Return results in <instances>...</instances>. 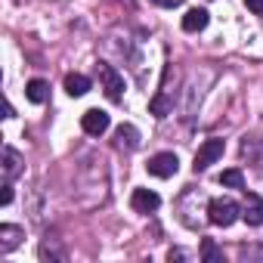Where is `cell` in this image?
Instances as JSON below:
<instances>
[{"instance_id": "obj_1", "label": "cell", "mask_w": 263, "mask_h": 263, "mask_svg": "<svg viewBox=\"0 0 263 263\" xmlns=\"http://www.w3.org/2000/svg\"><path fill=\"white\" fill-rule=\"evenodd\" d=\"M241 217V208L232 201V198H211L208 201V220L214 223V226H232L235 220Z\"/></svg>"}, {"instance_id": "obj_2", "label": "cell", "mask_w": 263, "mask_h": 263, "mask_svg": "<svg viewBox=\"0 0 263 263\" xmlns=\"http://www.w3.org/2000/svg\"><path fill=\"white\" fill-rule=\"evenodd\" d=\"M96 71H99V81H102L105 96H108L111 102H118V99L124 96V78L118 74V68H111L108 62H99V65H96Z\"/></svg>"}, {"instance_id": "obj_3", "label": "cell", "mask_w": 263, "mask_h": 263, "mask_svg": "<svg viewBox=\"0 0 263 263\" xmlns=\"http://www.w3.org/2000/svg\"><path fill=\"white\" fill-rule=\"evenodd\" d=\"M223 149H226V143H223V140H204V143H201V149L195 152V164H192V167H195V174H198V171H208L214 161H220V158H223Z\"/></svg>"}, {"instance_id": "obj_4", "label": "cell", "mask_w": 263, "mask_h": 263, "mask_svg": "<svg viewBox=\"0 0 263 263\" xmlns=\"http://www.w3.org/2000/svg\"><path fill=\"white\" fill-rule=\"evenodd\" d=\"M149 174L152 177H161V180H167V177H174L177 171H180V158L174 155V152H158V155H152L149 158Z\"/></svg>"}, {"instance_id": "obj_5", "label": "cell", "mask_w": 263, "mask_h": 263, "mask_svg": "<svg viewBox=\"0 0 263 263\" xmlns=\"http://www.w3.org/2000/svg\"><path fill=\"white\" fill-rule=\"evenodd\" d=\"M108 124H111V118H108V111H102V108H90V111H84V118H81L84 134H90V137H102L105 130H108Z\"/></svg>"}, {"instance_id": "obj_6", "label": "cell", "mask_w": 263, "mask_h": 263, "mask_svg": "<svg viewBox=\"0 0 263 263\" xmlns=\"http://www.w3.org/2000/svg\"><path fill=\"white\" fill-rule=\"evenodd\" d=\"M241 220H245L248 226H263V198H260L257 192H245Z\"/></svg>"}, {"instance_id": "obj_7", "label": "cell", "mask_w": 263, "mask_h": 263, "mask_svg": "<svg viewBox=\"0 0 263 263\" xmlns=\"http://www.w3.org/2000/svg\"><path fill=\"white\" fill-rule=\"evenodd\" d=\"M158 204H161V198L152 189H134V195H130V208L137 214H152V211H158Z\"/></svg>"}, {"instance_id": "obj_8", "label": "cell", "mask_w": 263, "mask_h": 263, "mask_svg": "<svg viewBox=\"0 0 263 263\" xmlns=\"http://www.w3.org/2000/svg\"><path fill=\"white\" fill-rule=\"evenodd\" d=\"M115 146H118V149H127V152L140 149V130H137L134 124H121V127L115 130Z\"/></svg>"}, {"instance_id": "obj_9", "label": "cell", "mask_w": 263, "mask_h": 263, "mask_svg": "<svg viewBox=\"0 0 263 263\" xmlns=\"http://www.w3.org/2000/svg\"><path fill=\"white\" fill-rule=\"evenodd\" d=\"M208 22H211V13L208 10H189L186 16H183V31H189V34H195V31H204L208 28Z\"/></svg>"}, {"instance_id": "obj_10", "label": "cell", "mask_w": 263, "mask_h": 263, "mask_svg": "<svg viewBox=\"0 0 263 263\" xmlns=\"http://www.w3.org/2000/svg\"><path fill=\"white\" fill-rule=\"evenodd\" d=\"M19 174H22V158L13 146H7L4 149V180H16Z\"/></svg>"}, {"instance_id": "obj_11", "label": "cell", "mask_w": 263, "mask_h": 263, "mask_svg": "<svg viewBox=\"0 0 263 263\" xmlns=\"http://www.w3.org/2000/svg\"><path fill=\"white\" fill-rule=\"evenodd\" d=\"M19 241H22V229H19V226H10V223L0 226V254L13 251Z\"/></svg>"}, {"instance_id": "obj_12", "label": "cell", "mask_w": 263, "mask_h": 263, "mask_svg": "<svg viewBox=\"0 0 263 263\" xmlns=\"http://www.w3.org/2000/svg\"><path fill=\"white\" fill-rule=\"evenodd\" d=\"M25 96H28L34 105H41V102H47V96H50V84H47V81H41V78H34V81H28Z\"/></svg>"}, {"instance_id": "obj_13", "label": "cell", "mask_w": 263, "mask_h": 263, "mask_svg": "<svg viewBox=\"0 0 263 263\" xmlns=\"http://www.w3.org/2000/svg\"><path fill=\"white\" fill-rule=\"evenodd\" d=\"M90 90V78L87 74H65V93L68 96H84Z\"/></svg>"}, {"instance_id": "obj_14", "label": "cell", "mask_w": 263, "mask_h": 263, "mask_svg": "<svg viewBox=\"0 0 263 263\" xmlns=\"http://www.w3.org/2000/svg\"><path fill=\"white\" fill-rule=\"evenodd\" d=\"M201 260L204 263H223V251L217 248L214 238H201Z\"/></svg>"}, {"instance_id": "obj_15", "label": "cell", "mask_w": 263, "mask_h": 263, "mask_svg": "<svg viewBox=\"0 0 263 263\" xmlns=\"http://www.w3.org/2000/svg\"><path fill=\"white\" fill-rule=\"evenodd\" d=\"M171 108H174V102H171L164 93H158V96L149 102V111H152L155 118H164V115H171Z\"/></svg>"}, {"instance_id": "obj_16", "label": "cell", "mask_w": 263, "mask_h": 263, "mask_svg": "<svg viewBox=\"0 0 263 263\" xmlns=\"http://www.w3.org/2000/svg\"><path fill=\"white\" fill-rule=\"evenodd\" d=\"M220 183H223L226 189H245V177H241V171H238V167L223 171V174H220Z\"/></svg>"}, {"instance_id": "obj_17", "label": "cell", "mask_w": 263, "mask_h": 263, "mask_svg": "<svg viewBox=\"0 0 263 263\" xmlns=\"http://www.w3.org/2000/svg\"><path fill=\"white\" fill-rule=\"evenodd\" d=\"M10 201H13V183L7 180V183H4V195H0V204H4V208H7Z\"/></svg>"}, {"instance_id": "obj_18", "label": "cell", "mask_w": 263, "mask_h": 263, "mask_svg": "<svg viewBox=\"0 0 263 263\" xmlns=\"http://www.w3.org/2000/svg\"><path fill=\"white\" fill-rule=\"evenodd\" d=\"M245 7H248L251 13H257V16H263V0H245Z\"/></svg>"}, {"instance_id": "obj_19", "label": "cell", "mask_w": 263, "mask_h": 263, "mask_svg": "<svg viewBox=\"0 0 263 263\" xmlns=\"http://www.w3.org/2000/svg\"><path fill=\"white\" fill-rule=\"evenodd\" d=\"M152 4H158V7H164V10H174V7L183 4V0H152Z\"/></svg>"}]
</instances>
